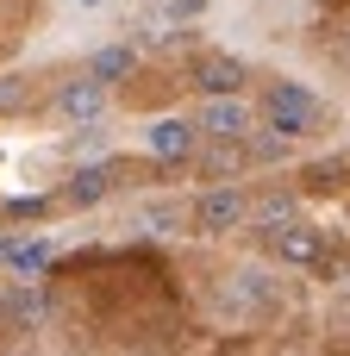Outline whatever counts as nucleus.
<instances>
[{
    "label": "nucleus",
    "mask_w": 350,
    "mask_h": 356,
    "mask_svg": "<svg viewBox=\"0 0 350 356\" xmlns=\"http://www.w3.org/2000/svg\"><path fill=\"white\" fill-rule=\"evenodd\" d=\"M263 119H269L282 138H313V131H319V100H313L301 81H269V88H263Z\"/></svg>",
    "instance_id": "1"
},
{
    "label": "nucleus",
    "mask_w": 350,
    "mask_h": 356,
    "mask_svg": "<svg viewBox=\"0 0 350 356\" xmlns=\"http://www.w3.org/2000/svg\"><path fill=\"white\" fill-rule=\"evenodd\" d=\"M263 232V250L282 263V269H319L326 263V232L319 225H307V219H288V225H257Z\"/></svg>",
    "instance_id": "2"
},
{
    "label": "nucleus",
    "mask_w": 350,
    "mask_h": 356,
    "mask_svg": "<svg viewBox=\"0 0 350 356\" xmlns=\"http://www.w3.org/2000/svg\"><path fill=\"white\" fill-rule=\"evenodd\" d=\"M244 213H250V194L244 188H207L200 200H194V232H207V238H219V232H238L244 225Z\"/></svg>",
    "instance_id": "3"
},
{
    "label": "nucleus",
    "mask_w": 350,
    "mask_h": 356,
    "mask_svg": "<svg viewBox=\"0 0 350 356\" xmlns=\"http://www.w3.org/2000/svg\"><path fill=\"white\" fill-rule=\"evenodd\" d=\"M188 81L219 100V94H238V88H244V63L225 56V50H194V56H188Z\"/></svg>",
    "instance_id": "4"
},
{
    "label": "nucleus",
    "mask_w": 350,
    "mask_h": 356,
    "mask_svg": "<svg viewBox=\"0 0 350 356\" xmlns=\"http://www.w3.org/2000/svg\"><path fill=\"white\" fill-rule=\"evenodd\" d=\"M144 150L163 163V169H182V156L194 150V119H157L144 131Z\"/></svg>",
    "instance_id": "5"
},
{
    "label": "nucleus",
    "mask_w": 350,
    "mask_h": 356,
    "mask_svg": "<svg viewBox=\"0 0 350 356\" xmlns=\"http://www.w3.org/2000/svg\"><path fill=\"white\" fill-rule=\"evenodd\" d=\"M200 125H207V138H232V144H244L250 138V113L232 100V94H219V100H207V113H200Z\"/></svg>",
    "instance_id": "6"
},
{
    "label": "nucleus",
    "mask_w": 350,
    "mask_h": 356,
    "mask_svg": "<svg viewBox=\"0 0 350 356\" xmlns=\"http://www.w3.org/2000/svg\"><path fill=\"white\" fill-rule=\"evenodd\" d=\"M100 106H106V88H100V81H88V75L63 81V94H56V113H63V119H94Z\"/></svg>",
    "instance_id": "7"
},
{
    "label": "nucleus",
    "mask_w": 350,
    "mask_h": 356,
    "mask_svg": "<svg viewBox=\"0 0 350 356\" xmlns=\"http://www.w3.org/2000/svg\"><path fill=\"white\" fill-rule=\"evenodd\" d=\"M138 69V56H132V44H113V50H100V56H88V81H100V88H119L125 75Z\"/></svg>",
    "instance_id": "8"
},
{
    "label": "nucleus",
    "mask_w": 350,
    "mask_h": 356,
    "mask_svg": "<svg viewBox=\"0 0 350 356\" xmlns=\"http://www.w3.org/2000/svg\"><path fill=\"white\" fill-rule=\"evenodd\" d=\"M0 263H13V269L31 275V269L50 263V244H38V238H6V244H0Z\"/></svg>",
    "instance_id": "9"
},
{
    "label": "nucleus",
    "mask_w": 350,
    "mask_h": 356,
    "mask_svg": "<svg viewBox=\"0 0 350 356\" xmlns=\"http://www.w3.org/2000/svg\"><path fill=\"white\" fill-rule=\"evenodd\" d=\"M25 94H31V81H25V75H0V113H13Z\"/></svg>",
    "instance_id": "10"
}]
</instances>
